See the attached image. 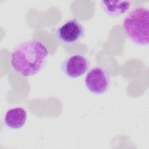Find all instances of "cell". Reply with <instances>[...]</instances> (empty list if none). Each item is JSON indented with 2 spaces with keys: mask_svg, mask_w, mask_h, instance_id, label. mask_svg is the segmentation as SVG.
Segmentation results:
<instances>
[{
  "mask_svg": "<svg viewBox=\"0 0 149 149\" xmlns=\"http://www.w3.org/2000/svg\"><path fill=\"white\" fill-rule=\"evenodd\" d=\"M123 30L127 37L138 45L149 42V10L145 7L133 9L124 18Z\"/></svg>",
  "mask_w": 149,
  "mask_h": 149,
  "instance_id": "7a4b0ae2",
  "label": "cell"
},
{
  "mask_svg": "<svg viewBox=\"0 0 149 149\" xmlns=\"http://www.w3.org/2000/svg\"><path fill=\"white\" fill-rule=\"evenodd\" d=\"M90 62L83 55L76 54L69 56L62 63V71L67 76L77 78L85 74L90 68Z\"/></svg>",
  "mask_w": 149,
  "mask_h": 149,
  "instance_id": "5b68a950",
  "label": "cell"
},
{
  "mask_svg": "<svg viewBox=\"0 0 149 149\" xmlns=\"http://www.w3.org/2000/svg\"><path fill=\"white\" fill-rule=\"evenodd\" d=\"M26 118V111L23 108L16 107L6 111L3 122L7 127L12 129H17L24 125Z\"/></svg>",
  "mask_w": 149,
  "mask_h": 149,
  "instance_id": "8992f818",
  "label": "cell"
},
{
  "mask_svg": "<svg viewBox=\"0 0 149 149\" xmlns=\"http://www.w3.org/2000/svg\"><path fill=\"white\" fill-rule=\"evenodd\" d=\"M84 29L77 18L66 21L56 30L58 39L62 42L71 44L82 39L84 36Z\"/></svg>",
  "mask_w": 149,
  "mask_h": 149,
  "instance_id": "277c9868",
  "label": "cell"
},
{
  "mask_svg": "<svg viewBox=\"0 0 149 149\" xmlns=\"http://www.w3.org/2000/svg\"><path fill=\"white\" fill-rule=\"evenodd\" d=\"M86 88L94 94H103L107 91L111 84V77L109 72L101 66L91 69L84 79Z\"/></svg>",
  "mask_w": 149,
  "mask_h": 149,
  "instance_id": "3957f363",
  "label": "cell"
},
{
  "mask_svg": "<svg viewBox=\"0 0 149 149\" xmlns=\"http://www.w3.org/2000/svg\"><path fill=\"white\" fill-rule=\"evenodd\" d=\"M47 46L41 41L30 40L21 42L12 51L10 63L13 70L24 77L38 73L48 57Z\"/></svg>",
  "mask_w": 149,
  "mask_h": 149,
  "instance_id": "6da1fadb",
  "label": "cell"
},
{
  "mask_svg": "<svg viewBox=\"0 0 149 149\" xmlns=\"http://www.w3.org/2000/svg\"><path fill=\"white\" fill-rule=\"evenodd\" d=\"M101 5L107 15L111 16H119L129 9L131 2L129 1H101Z\"/></svg>",
  "mask_w": 149,
  "mask_h": 149,
  "instance_id": "52a82bcc",
  "label": "cell"
}]
</instances>
